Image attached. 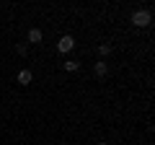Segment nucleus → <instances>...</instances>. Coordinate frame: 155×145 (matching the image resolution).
Returning a JSON list of instances; mask_svg holds the SVG:
<instances>
[{"label":"nucleus","instance_id":"2","mask_svg":"<svg viewBox=\"0 0 155 145\" xmlns=\"http://www.w3.org/2000/svg\"><path fill=\"white\" fill-rule=\"evenodd\" d=\"M75 49V39H72L70 34H65L60 42H57V52H62V55H67V52Z\"/></svg>","mask_w":155,"mask_h":145},{"label":"nucleus","instance_id":"4","mask_svg":"<svg viewBox=\"0 0 155 145\" xmlns=\"http://www.w3.org/2000/svg\"><path fill=\"white\" fill-rule=\"evenodd\" d=\"M28 42H31V44H39V42H41V31H39V29H31V31H28Z\"/></svg>","mask_w":155,"mask_h":145},{"label":"nucleus","instance_id":"7","mask_svg":"<svg viewBox=\"0 0 155 145\" xmlns=\"http://www.w3.org/2000/svg\"><path fill=\"white\" fill-rule=\"evenodd\" d=\"M98 55H101V57L111 55V44H101V47H98Z\"/></svg>","mask_w":155,"mask_h":145},{"label":"nucleus","instance_id":"5","mask_svg":"<svg viewBox=\"0 0 155 145\" xmlns=\"http://www.w3.org/2000/svg\"><path fill=\"white\" fill-rule=\"evenodd\" d=\"M93 72H96V75H106V72H109L106 62H96V65H93Z\"/></svg>","mask_w":155,"mask_h":145},{"label":"nucleus","instance_id":"8","mask_svg":"<svg viewBox=\"0 0 155 145\" xmlns=\"http://www.w3.org/2000/svg\"><path fill=\"white\" fill-rule=\"evenodd\" d=\"M98 145H109V143H98Z\"/></svg>","mask_w":155,"mask_h":145},{"label":"nucleus","instance_id":"3","mask_svg":"<svg viewBox=\"0 0 155 145\" xmlns=\"http://www.w3.org/2000/svg\"><path fill=\"white\" fill-rule=\"evenodd\" d=\"M31 80H34V72L31 70H21V72H18V83H21V86H28Z\"/></svg>","mask_w":155,"mask_h":145},{"label":"nucleus","instance_id":"6","mask_svg":"<svg viewBox=\"0 0 155 145\" xmlns=\"http://www.w3.org/2000/svg\"><path fill=\"white\" fill-rule=\"evenodd\" d=\"M78 67H80V62H75V60H67V62H65V70H67V72H75Z\"/></svg>","mask_w":155,"mask_h":145},{"label":"nucleus","instance_id":"1","mask_svg":"<svg viewBox=\"0 0 155 145\" xmlns=\"http://www.w3.org/2000/svg\"><path fill=\"white\" fill-rule=\"evenodd\" d=\"M150 21H153L150 11H134V13H132V23H134L137 29H145V26H150Z\"/></svg>","mask_w":155,"mask_h":145}]
</instances>
